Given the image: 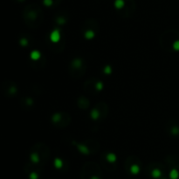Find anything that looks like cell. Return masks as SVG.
<instances>
[{"label": "cell", "instance_id": "cell-1", "mask_svg": "<svg viewBox=\"0 0 179 179\" xmlns=\"http://www.w3.org/2000/svg\"><path fill=\"white\" fill-rule=\"evenodd\" d=\"M177 176H178V173L176 170H173L171 172V177H172V179H176Z\"/></svg>", "mask_w": 179, "mask_h": 179}]
</instances>
